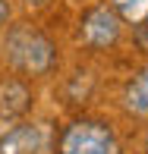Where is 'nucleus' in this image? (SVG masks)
Wrapping results in <instances>:
<instances>
[{
    "mask_svg": "<svg viewBox=\"0 0 148 154\" xmlns=\"http://www.w3.org/2000/svg\"><path fill=\"white\" fill-rule=\"evenodd\" d=\"M117 13L132 25H142L148 22V0H114Z\"/></svg>",
    "mask_w": 148,
    "mask_h": 154,
    "instance_id": "obj_6",
    "label": "nucleus"
},
{
    "mask_svg": "<svg viewBox=\"0 0 148 154\" xmlns=\"http://www.w3.org/2000/svg\"><path fill=\"white\" fill-rule=\"evenodd\" d=\"M29 3H44V0H29Z\"/></svg>",
    "mask_w": 148,
    "mask_h": 154,
    "instance_id": "obj_8",
    "label": "nucleus"
},
{
    "mask_svg": "<svg viewBox=\"0 0 148 154\" xmlns=\"http://www.w3.org/2000/svg\"><path fill=\"white\" fill-rule=\"evenodd\" d=\"M44 142H47V135L41 126L22 123L0 138V154H38V151H44Z\"/></svg>",
    "mask_w": 148,
    "mask_h": 154,
    "instance_id": "obj_4",
    "label": "nucleus"
},
{
    "mask_svg": "<svg viewBox=\"0 0 148 154\" xmlns=\"http://www.w3.org/2000/svg\"><path fill=\"white\" fill-rule=\"evenodd\" d=\"M126 107L136 116H148V66L126 85Z\"/></svg>",
    "mask_w": 148,
    "mask_h": 154,
    "instance_id": "obj_5",
    "label": "nucleus"
},
{
    "mask_svg": "<svg viewBox=\"0 0 148 154\" xmlns=\"http://www.w3.org/2000/svg\"><path fill=\"white\" fill-rule=\"evenodd\" d=\"M10 19V6H6V0H0V25Z\"/></svg>",
    "mask_w": 148,
    "mask_h": 154,
    "instance_id": "obj_7",
    "label": "nucleus"
},
{
    "mask_svg": "<svg viewBox=\"0 0 148 154\" xmlns=\"http://www.w3.org/2000/svg\"><path fill=\"white\" fill-rule=\"evenodd\" d=\"M60 154H120V145H117L114 132H110V126L82 120L63 132Z\"/></svg>",
    "mask_w": 148,
    "mask_h": 154,
    "instance_id": "obj_2",
    "label": "nucleus"
},
{
    "mask_svg": "<svg viewBox=\"0 0 148 154\" xmlns=\"http://www.w3.org/2000/svg\"><path fill=\"white\" fill-rule=\"evenodd\" d=\"M82 38L91 47H110L120 38V16L107 6H95L82 19Z\"/></svg>",
    "mask_w": 148,
    "mask_h": 154,
    "instance_id": "obj_3",
    "label": "nucleus"
},
{
    "mask_svg": "<svg viewBox=\"0 0 148 154\" xmlns=\"http://www.w3.org/2000/svg\"><path fill=\"white\" fill-rule=\"evenodd\" d=\"M6 54H10L13 66L25 69V72H47L54 66V47L51 41L44 38L41 32H32V29H19L10 35L6 41Z\"/></svg>",
    "mask_w": 148,
    "mask_h": 154,
    "instance_id": "obj_1",
    "label": "nucleus"
}]
</instances>
